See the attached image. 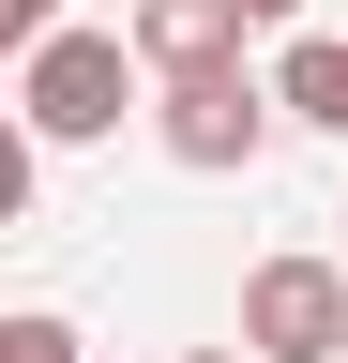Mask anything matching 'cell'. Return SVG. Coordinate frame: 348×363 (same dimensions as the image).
I'll return each mask as SVG.
<instances>
[{"instance_id":"obj_9","label":"cell","mask_w":348,"mask_h":363,"mask_svg":"<svg viewBox=\"0 0 348 363\" xmlns=\"http://www.w3.org/2000/svg\"><path fill=\"white\" fill-rule=\"evenodd\" d=\"M182 363H257V348H182Z\"/></svg>"},{"instance_id":"obj_6","label":"cell","mask_w":348,"mask_h":363,"mask_svg":"<svg viewBox=\"0 0 348 363\" xmlns=\"http://www.w3.org/2000/svg\"><path fill=\"white\" fill-rule=\"evenodd\" d=\"M0 363H76V318L61 303H16V318H0Z\"/></svg>"},{"instance_id":"obj_8","label":"cell","mask_w":348,"mask_h":363,"mask_svg":"<svg viewBox=\"0 0 348 363\" xmlns=\"http://www.w3.org/2000/svg\"><path fill=\"white\" fill-rule=\"evenodd\" d=\"M242 16H257V30H288V16H303V0H242Z\"/></svg>"},{"instance_id":"obj_2","label":"cell","mask_w":348,"mask_h":363,"mask_svg":"<svg viewBox=\"0 0 348 363\" xmlns=\"http://www.w3.org/2000/svg\"><path fill=\"white\" fill-rule=\"evenodd\" d=\"M288 91H257L242 61H197V76H152V136H167V167H197V182H228L257 167V136H273Z\"/></svg>"},{"instance_id":"obj_5","label":"cell","mask_w":348,"mask_h":363,"mask_svg":"<svg viewBox=\"0 0 348 363\" xmlns=\"http://www.w3.org/2000/svg\"><path fill=\"white\" fill-rule=\"evenodd\" d=\"M273 91H288V121H318V136H348V30H303L288 61H273Z\"/></svg>"},{"instance_id":"obj_4","label":"cell","mask_w":348,"mask_h":363,"mask_svg":"<svg viewBox=\"0 0 348 363\" xmlns=\"http://www.w3.org/2000/svg\"><path fill=\"white\" fill-rule=\"evenodd\" d=\"M242 0H137V61L152 76H197V61H242Z\"/></svg>"},{"instance_id":"obj_7","label":"cell","mask_w":348,"mask_h":363,"mask_svg":"<svg viewBox=\"0 0 348 363\" xmlns=\"http://www.w3.org/2000/svg\"><path fill=\"white\" fill-rule=\"evenodd\" d=\"M61 30V0H0V45H46Z\"/></svg>"},{"instance_id":"obj_3","label":"cell","mask_w":348,"mask_h":363,"mask_svg":"<svg viewBox=\"0 0 348 363\" xmlns=\"http://www.w3.org/2000/svg\"><path fill=\"white\" fill-rule=\"evenodd\" d=\"M242 348L257 363H348V257H257L242 272Z\"/></svg>"},{"instance_id":"obj_1","label":"cell","mask_w":348,"mask_h":363,"mask_svg":"<svg viewBox=\"0 0 348 363\" xmlns=\"http://www.w3.org/2000/svg\"><path fill=\"white\" fill-rule=\"evenodd\" d=\"M137 30H46V45H16V106L46 152H91V136H121V106H137Z\"/></svg>"}]
</instances>
